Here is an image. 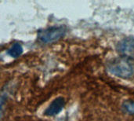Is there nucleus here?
Segmentation results:
<instances>
[{
    "mask_svg": "<svg viewBox=\"0 0 134 121\" xmlns=\"http://www.w3.org/2000/svg\"><path fill=\"white\" fill-rule=\"evenodd\" d=\"M108 71L119 78L129 79L134 74V58L119 57L107 64Z\"/></svg>",
    "mask_w": 134,
    "mask_h": 121,
    "instance_id": "f257e3e1",
    "label": "nucleus"
},
{
    "mask_svg": "<svg viewBox=\"0 0 134 121\" xmlns=\"http://www.w3.org/2000/svg\"><path fill=\"white\" fill-rule=\"evenodd\" d=\"M67 32L65 26H52L41 30L38 33V39L43 43H52L63 38Z\"/></svg>",
    "mask_w": 134,
    "mask_h": 121,
    "instance_id": "f03ea898",
    "label": "nucleus"
},
{
    "mask_svg": "<svg viewBox=\"0 0 134 121\" xmlns=\"http://www.w3.org/2000/svg\"><path fill=\"white\" fill-rule=\"evenodd\" d=\"M116 50L122 57L134 58V37L122 39L116 45Z\"/></svg>",
    "mask_w": 134,
    "mask_h": 121,
    "instance_id": "7ed1b4c3",
    "label": "nucleus"
},
{
    "mask_svg": "<svg viewBox=\"0 0 134 121\" xmlns=\"http://www.w3.org/2000/svg\"><path fill=\"white\" fill-rule=\"evenodd\" d=\"M64 105H65V101L64 98L62 97L57 98L52 102V103L46 109V110L45 111V115L49 117H53L59 114L64 109Z\"/></svg>",
    "mask_w": 134,
    "mask_h": 121,
    "instance_id": "20e7f679",
    "label": "nucleus"
},
{
    "mask_svg": "<svg viewBox=\"0 0 134 121\" xmlns=\"http://www.w3.org/2000/svg\"><path fill=\"white\" fill-rule=\"evenodd\" d=\"M23 47L19 43H14L7 51V54L12 57H18L23 54Z\"/></svg>",
    "mask_w": 134,
    "mask_h": 121,
    "instance_id": "39448f33",
    "label": "nucleus"
},
{
    "mask_svg": "<svg viewBox=\"0 0 134 121\" xmlns=\"http://www.w3.org/2000/svg\"><path fill=\"white\" fill-rule=\"evenodd\" d=\"M122 108L123 111L130 115H133L134 114V101L131 100H126L123 102L122 105Z\"/></svg>",
    "mask_w": 134,
    "mask_h": 121,
    "instance_id": "423d86ee",
    "label": "nucleus"
},
{
    "mask_svg": "<svg viewBox=\"0 0 134 121\" xmlns=\"http://www.w3.org/2000/svg\"><path fill=\"white\" fill-rule=\"evenodd\" d=\"M6 98H7L6 93H2V94H0V117H1V114H2V113L3 106H4V105H5Z\"/></svg>",
    "mask_w": 134,
    "mask_h": 121,
    "instance_id": "0eeeda50",
    "label": "nucleus"
}]
</instances>
